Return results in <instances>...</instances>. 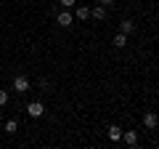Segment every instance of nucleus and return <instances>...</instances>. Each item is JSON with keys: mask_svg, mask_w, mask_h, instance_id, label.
I'll use <instances>...</instances> for the list:
<instances>
[{"mask_svg": "<svg viewBox=\"0 0 159 149\" xmlns=\"http://www.w3.org/2000/svg\"><path fill=\"white\" fill-rule=\"evenodd\" d=\"M29 88H32V83H29L27 74H16V77H13V91L16 93H27Z\"/></svg>", "mask_w": 159, "mask_h": 149, "instance_id": "1", "label": "nucleus"}, {"mask_svg": "<svg viewBox=\"0 0 159 149\" xmlns=\"http://www.w3.org/2000/svg\"><path fill=\"white\" fill-rule=\"evenodd\" d=\"M27 115H29V117H43V115H45L43 101H29V104H27Z\"/></svg>", "mask_w": 159, "mask_h": 149, "instance_id": "2", "label": "nucleus"}, {"mask_svg": "<svg viewBox=\"0 0 159 149\" xmlns=\"http://www.w3.org/2000/svg\"><path fill=\"white\" fill-rule=\"evenodd\" d=\"M56 22H58V27H72V24H74V16L69 13V8H64V11L56 16Z\"/></svg>", "mask_w": 159, "mask_h": 149, "instance_id": "3", "label": "nucleus"}, {"mask_svg": "<svg viewBox=\"0 0 159 149\" xmlns=\"http://www.w3.org/2000/svg\"><path fill=\"white\" fill-rule=\"evenodd\" d=\"M143 125H146L148 131H154V128L159 125V115L157 112H146V115H143Z\"/></svg>", "mask_w": 159, "mask_h": 149, "instance_id": "4", "label": "nucleus"}, {"mask_svg": "<svg viewBox=\"0 0 159 149\" xmlns=\"http://www.w3.org/2000/svg\"><path fill=\"white\" fill-rule=\"evenodd\" d=\"M119 141H125L127 147H135L138 144V133L135 131H122V138H119Z\"/></svg>", "mask_w": 159, "mask_h": 149, "instance_id": "5", "label": "nucleus"}, {"mask_svg": "<svg viewBox=\"0 0 159 149\" xmlns=\"http://www.w3.org/2000/svg\"><path fill=\"white\" fill-rule=\"evenodd\" d=\"M90 16L96 19V22H103V19H106V6H101V3H98L96 8H90Z\"/></svg>", "mask_w": 159, "mask_h": 149, "instance_id": "6", "label": "nucleus"}, {"mask_svg": "<svg viewBox=\"0 0 159 149\" xmlns=\"http://www.w3.org/2000/svg\"><path fill=\"white\" fill-rule=\"evenodd\" d=\"M106 136H109V141H114V144H117L119 138H122V128H119V125H109Z\"/></svg>", "mask_w": 159, "mask_h": 149, "instance_id": "7", "label": "nucleus"}, {"mask_svg": "<svg viewBox=\"0 0 159 149\" xmlns=\"http://www.w3.org/2000/svg\"><path fill=\"white\" fill-rule=\"evenodd\" d=\"M119 32H125V35H133V32H135V24H133L130 19H125V22H119Z\"/></svg>", "mask_w": 159, "mask_h": 149, "instance_id": "8", "label": "nucleus"}, {"mask_svg": "<svg viewBox=\"0 0 159 149\" xmlns=\"http://www.w3.org/2000/svg\"><path fill=\"white\" fill-rule=\"evenodd\" d=\"M111 43H114V48H125V46H127V35H125V32L114 35V40H111Z\"/></svg>", "mask_w": 159, "mask_h": 149, "instance_id": "9", "label": "nucleus"}, {"mask_svg": "<svg viewBox=\"0 0 159 149\" xmlns=\"http://www.w3.org/2000/svg\"><path fill=\"white\" fill-rule=\"evenodd\" d=\"M74 16H77V19H90V8H88V6H80L77 11H74Z\"/></svg>", "mask_w": 159, "mask_h": 149, "instance_id": "10", "label": "nucleus"}, {"mask_svg": "<svg viewBox=\"0 0 159 149\" xmlns=\"http://www.w3.org/2000/svg\"><path fill=\"white\" fill-rule=\"evenodd\" d=\"M19 131V123L16 120H6V133H16Z\"/></svg>", "mask_w": 159, "mask_h": 149, "instance_id": "11", "label": "nucleus"}, {"mask_svg": "<svg viewBox=\"0 0 159 149\" xmlns=\"http://www.w3.org/2000/svg\"><path fill=\"white\" fill-rule=\"evenodd\" d=\"M8 99H11V96H8V91H6V88H0V107H6Z\"/></svg>", "mask_w": 159, "mask_h": 149, "instance_id": "12", "label": "nucleus"}, {"mask_svg": "<svg viewBox=\"0 0 159 149\" xmlns=\"http://www.w3.org/2000/svg\"><path fill=\"white\" fill-rule=\"evenodd\" d=\"M37 85H40V88H43V91H51V83H48V80H45V77H40V83H37Z\"/></svg>", "mask_w": 159, "mask_h": 149, "instance_id": "13", "label": "nucleus"}, {"mask_svg": "<svg viewBox=\"0 0 159 149\" xmlns=\"http://www.w3.org/2000/svg\"><path fill=\"white\" fill-rule=\"evenodd\" d=\"M58 3H61V6H64V8H72V6H74V3H77V0H58Z\"/></svg>", "mask_w": 159, "mask_h": 149, "instance_id": "14", "label": "nucleus"}, {"mask_svg": "<svg viewBox=\"0 0 159 149\" xmlns=\"http://www.w3.org/2000/svg\"><path fill=\"white\" fill-rule=\"evenodd\" d=\"M98 3H101V6H106V8H109V6H114V0H98Z\"/></svg>", "mask_w": 159, "mask_h": 149, "instance_id": "15", "label": "nucleus"}]
</instances>
